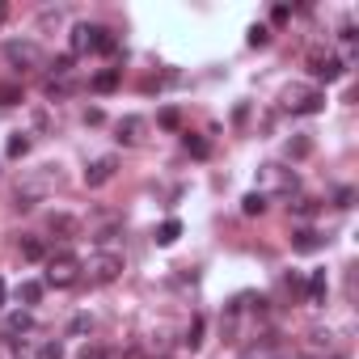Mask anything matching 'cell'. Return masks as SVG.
Returning <instances> with one entry per match:
<instances>
[{
	"mask_svg": "<svg viewBox=\"0 0 359 359\" xmlns=\"http://www.w3.org/2000/svg\"><path fill=\"white\" fill-rule=\"evenodd\" d=\"M5 18H9V5H5V0H0V26H5Z\"/></svg>",
	"mask_w": 359,
	"mask_h": 359,
	"instance_id": "cell-38",
	"label": "cell"
},
{
	"mask_svg": "<svg viewBox=\"0 0 359 359\" xmlns=\"http://www.w3.org/2000/svg\"><path fill=\"white\" fill-rule=\"evenodd\" d=\"M351 199H355V191H351V187H342V191H338V208H351Z\"/></svg>",
	"mask_w": 359,
	"mask_h": 359,
	"instance_id": "cell-36",
	"label": "cell"
},
{
	"mask_svg": "<svg viewBox=\"0 0 359 359\" xmlns=\"http://www.w3.org/2000/svg\"><path fill=\"white\" fill-rule=\"evenodd\" d=\"M118 144H127V148H135V144H144V131H148V123L140 118V114H127V118H118Z\"/></svg>",
	"mask_w": 359,
	"mask_h": 359,
	"instance_id": "cell-10",
	"label": "cell"
},
{
	"mask_svg": "<svg viewBox=\"0 0 359 359\" xmlns=\"http://www.w3.org/2000/svg\"><path fill=\"white\" fill-rule=\"evenodd\" d=\"M296 187H300L296 169H283V165H262V169H258V195H262V199H266V195H283V199H292Z\"/></svg>",
	"mask_w": 359,
	"mask_h": 359,
	"instance_id": "cell-4",
	"label": "cell"
},
{
	"mask_svg": "<svg viewBox=\"0 0 359 359\" xmlns=\"http://www.w3.org/2000/svg\"><path fill=\"white\" fill-rule=\"evenodd\" d=\"M271 43V30L266 26H250V47H266Z\"/></svg>",
	"mask_w": 359,
	"mask_h": 359,
	"instance_id": "cell-29",
	"label": "cell"
},
{
	"mask_svg": "<svg viewBox=\"0 0 359 359\" xmlns=\"http://www.w3.org/2000/svg\"><path fill=\"white\" fill-rule=\"evenodd\" d=\"M76 359H106V351H102V346H81Z\"/></svg>",
	"mask_w": 359,
	"mask_h": 359,
	"instance_id": "cell-34",
	"label": "cell"
},
{
	"mask_svg": "<svg viewBox=\"0 0 359 359\" xmlns=\"http://www.w3.org/2000/svg\"><path fill=\"white\" fill-rule=\"evenodd\" d=\"M55 187H60V169H55V165H39L34 173H26L22 182H18V191H13V212H34Z\"/></svg>",
	"mask_w": 359,
	"mask_h": 359,
	"instance_id": "cell-1",
	"label": "cell"
},
{
	"mask_svg": "<svg viewBox=\"0 0 359 359\" xmlns=\"http://www.w3.org/2000/svg\"><path fill=\"white\" fill-rule=\"evenodd\" d=\"M18 300H22V304H39V300H43V283H34V279L22 283V287H18Z\"/></svg>",
	"mask_w": 359,
	"mask_h": 359,
	"instance_id": "cell-24",
	"label": "cell"
},
{
	"mask_svg": "<svg viewBox=\"0 0 359 359\" xmlns=\"http://www.w3.org/2000/svg\"><path fill=\"white\" fill-rule=\"evenodd\" d=\"M30 330H34V317L18 309V313H9V321H5V342H18V338L30 334Z\"/></svg>",
	"mask_w": 359,
	"mask_h": 359,
	"instance_id": "cell-12",
	"label": "cell"
},
{
	"mask_svg": "<svg viewBox=\"0 0 359 359\" xmlns=\"http://www.w3.org/2000/svg\"><path fill=\"white\" fill-rule=\"evenodd\" d=\"M245 359H279V338L275 334H262L254 346H245Z\"/></svg>",
	"mask_w": 359,
	"mask_h": 359,
	"instance_id": "cell-14",
	"label": "cell"
},
{
	"mask_svg": "<svg viewBox=\"0 0 359 359\" xmlns=\"http://www.w3.org/2000/svg\"><path fill=\"white\" fill-rule=\"evenodd\" d=\"M114 237H123V216H110V220L89 229V241H97V245H110Z\"/></svg>",
	"mask_w": 359,
	"mask_h": 359,
	"instance_id": "cell-11",
	"label": "cell"
},
{
	"mask_svg": "<svg viewBox=\"0 0 359 359\" xmlns=\"http://www.w3.org/2000/svg\"><path fill=\"white\" fill-rule=\"evenodd\" d=\"M0 55H5V64H9L13 72H34V68H43V47H39L34 39H9L5 47H0Z\"/></svg>",
	"mask_w": 359,
	"mask_h": 359,
	"instance_id": "cell-5",
	"label": "cell"
},
{
	"mask_svg": "<svg viewBox=\"0 0 359 359\" xmlns=\"http://www.w3.org/2000/svg\"><path fill=\"white\" fill-rule=\"evenodd\" d=\"M0 106H22V85H18V81H5V85H0Z\"/></svg>",
	"mask_w": 359,
	"mask_h": 359,
	"instance_id": "cell-21",
	"label": "cell"
},
{
	"mask_svg": "<svg viewBox=\"0 0 359 359\" xmlns=\"http://www.w3.org/2000/svg\"><path fill=\"white\" fill-rule=\"evenodd\" d=\"M325 292H330V279H325V271H313V275H309V283H304V296H309V304H325Z\"/></svg>",
	"mask_w": 359,
	"mask_h": 359,
	"instance_id": "cell-16",
	"label": "cell"
},
{
	"mask_svg": "<svg viewBox=\"0 0 359 359\" xmlns=\"http://www.w3.org/2000/svg\"><path fill=\"white\" fill-rule=\"evenodd\" d=\"M89 330H93V317H89V313H76V317H72V325H68V334H72V338H76V334H89Z\"/></svg>",
	"mask_w": 359,
	"mask_h": 359,
	"instance_id": "cell-28",
	"label": "cell"
},
{
	"mask_svg": "<svg viewBox=\"0 0 359 359\" xmlns=\"http://www.w3.org/2000/svg\"><path fill=\"white\" fill-rule=\"evenodd\" d=\"M47 229H51L55 237H64V241H72V237L81 233V220H76V216H64V212H60V216H51V220H47Z\"/></svg>",
	"mask_w": 359,
	"mask_h": 359,
	"instance_id": "cell-15",
	"label": "cell"
},
{
	"mask_svg": "<svg viewBox=\"0 0 359 359\" xmlns=\"http://www.w3.org/2000/svg\"><path fill=\"white\" fill-rule=\"evenodd\" d=\"M76 279H81V258H76V254L60 250V254H51V258H47L43 287H55V292H64V287H72Z\"/></svg>",
	"mask_w": 359,
	"mask_h": 359,
	"instance_id": "cell-3",
	"label": "cell"
},
{
	"mask_svg": "<svg viewBox=\"0 0 359 359\" xmlns=\"http://www.w3.org/2000/svg\"><path fill=\"white\" fill-rule=\"evenodd\" d=\"M114 173H118V156H114V152H106V156H97V161H89V165H85V187H89V191H97V187H106V182H110Z\"/></svg>",
	"mask_w": 359,
	"mask_h": 359,
	"instance_id": "cell-9",
	"label": "cell"
},
{
	"mask_svg": "<svg viewBox=\"0 0 359 359\" xmlns=\"http://www.w3.org/2000/svg\"><path fill=\"white\" fill-rule=\"evenodd\" d=\"M34 359H64V342H60V338H51V342H43V346L34 351Z\"/></svg>",
	"mask_w": 359,
	"mask_h": 359,
	"instance_id": "cell-26",
	"label": "cell"
},
{
	"mask_svg": "<svg viewBox=\"0 0 359 359\" xmlns=\"http://www.w3.org/2000/svg\"><path fill=\"white\" fill-rule=\"evenodd\" d=\"M309 342H313V346H330V330H313Z\"/></svg>",
	"mask_w": 359,
	"mask_h": 359,
	"instance_id": "cell-33",
	"label": "cell"
},
{
	"mask_svg": "<svg viewBox=\"0 0 359 359\" xmlns=\"http://www.w3.org/2000/svg\"><path fill=\"white\" fill-rule=\"evenodd\" d=\"M85 51H106V55H114V51H118V39H114L106 26L81 22V26H72V55H85Z\"/></svg>",
	"mask_w": 359,
	"mask_h": 359,
	"instance_id": "cell-2",
	"label": "cell"
},
{
	"mask_svg": "<svg viewBox=\"0 0 359 359\" xmlns=\"http://www.w3.org/2000/svg\"><path fill=\"white\" fill-rule=\"evenodd\" d=\"M309 152H313V140H304V135L287 140V156H309Z\"/></svg>",
	"mask_w": 359,
	"mask_h": 359,
	"instance_id": "cell-27",
	"label": "cell"
},
{
	"mask_svg": "<svg viewBox=\"0 0 359 359\" xmlns=\"http://www.w3.org/2000/svg\"><path fill=\"white\" fill-rule=\"evenodd\" d=\"M18 250H22V258H26V262H47V245H43L39 237H22V241H18Z\"/></svg>",
	"mask_w": 359,
	"mask_h": 359,
	"instance_id": "cell-18",
	"label": "cell"
},
{
	"mask_svg": "<svg viewBox=\"0 0 359 359\" xmlns=\"http://www.w3.org/2000/svg\"><path fill=\"white\" fill-rule=\"evenodd\" d=\"M81 275H89V283L106 287V283H114V279L123 275V258H118L114 250H97L89 262H81Z\"/></svg>",
	"mask_w": 359,
	"mask_h": 359,
	"instance_id": "cell-6",
	"label": "cell"
},
{
	"mask_svg": "<svg viewBox=\"0 0 359 359\" xmlns=\"http://www.w3.org/2000/svg\"><path fill=\"white\" fill-rule=\"evenodd\" d=\"M123 359H144V355H140V346H131V351H123Z\"/></svg>",
	"mask_w": 359,
	"mask_h": 359,
	"instance_id": "cell-37",
	"label": "cell"
},
{
	"mask_svg": "<svg viewBox=\"0 0 359 359\" xmlns=\"http://www.w3.org/2000/svg\"><path fill=\"white\" fill-rule=\"evenodd\" d=\"M177 237H182V220H165V224L156 229V245H173Z\"/></svg>",
	"mask_w": 359,
	"mask_h": 359,
	"instance_id": "cell-20",
	"label": "cell"
},
{
	"mask_svg": "<svg viewBox=\"0 0 359 359\" xmlns=\"http://www.w3.org/2000/svg\"><path fill=\"white\" fill-rule=\"evenodd\" d=\"M325 245V237L317 233V229H300V233H292V250L296 254H313V250H321Z\"/></svg>",
	"mask_w": 359,
	"mask_h": 359,
	"instance_id": "cell-13",
	"label": "cell"
},
{
	"mask_svg": "<svg viewBox=\"0 0 359 359\" xmlns=\"http://www.w3.org/2000/svg\"><path fill=\"white\" fill-rule=\"evenodd\" d=\"M271 18L283 26V22H292V9H287V5H275V13H271Z\"/></svg>",
	"mask_w": 359,
	"mask_h": 359,
	"instance_id": "cell-35",
	"label": "cell"
},
{
	"mask_svg": "<svg viewBox=\"0 0 359 359\" xmlns=\"http://www.w3.org/2000/svg\"><path fill=\"white\" fill-rule=\"evenodd\" d=\"M283 106H287L292 114H321V110H325V93H321L317 85H292V89L283 93Z\"/></svg>",
	"mask_w": 359,
	"mask_h": 359,
	"instance_id": "cell-7",
	"label": "cell"
},
{
	"mask_svg": "<svg viewBox=\"0 0 359 359\" xmlns=\"http://www.w3.org/2000/svg\"><path fill=\"white\" fill-rule=\"evenodd\" d=\"M241 212H245V216H262V212H266V199H262L258 191H250V195L241 199Z\"/></svg>",
	"mask_w": 359,
	"mask_h": 359,
	"instance_id": "cell-23",
	"label": "cell"
},
{
	"mask_svg": "<svg viewBox=\"0 0 359 359\" xmlns=\"http://www.w3.org/2000/svg\"><path fill=\"white\" fill-rule=\"evenodd\" d=\"M292 208V216H300V220H313L317 216V199H296V203H287Z\"/></svg>",
	"mask_w": 359,
	"mask_h": 359,
	"instance_id": "cell-25",
	"label": "cell"
},
{
	"mask_svg": "<svg viewBox=\"0 0 359 359\" xmlns=\"http://www.w3.org/2000/svg\"><path fill=\"white\" fill-rule=\"evenodd\" d=\"M182 346H187V351H199V346H203V317H195V321L187 325V334H182Z\"/></svg>",
	"mask_w": 359,
	"mask_h": 359,
	"instance_id": "cell-19",
	"label": "cell"
},
{
	"mask_svg": "<svg viewBox=\"0 0 359 359\" xmlns=\"http://www.w3.org/2000/svg\"><path fill=\"white\" fill-rule=\"evenodd\" d=\"M187 148H191L195 156H208V140H199V135H187Z\"/></svg>",
	"mask_w": 359,
	"mask_h": 359,
	"instance_id": "cell-32",
	"label": "cell"
},
{
	"mask_svg": "<svg viewBox=\"0 0 359 359\" xmlns=\"http://www.w3.org/2000/svg\"><path fill=\"white\" fill-rule=\"evenodd\" d=\"M51 72H55V76L64 81V76L72 72V55H55V60H51Z\"/></svg>",
	"mask_w": 359,
	"mask_h": 359,
	"instance_id": "cell-30",
	"label": "cell"
},
{
	"mask_svg": "<svg viewBox=\"0 0 359 359\" xmlns=\"http://www.w3.org/2000/svg\"><path fill=\"white\" fill-rule=\"evenodd\" d=\"M5 152H9V156H26V152H30V135H26V131H18V135H9V144H5Z\"/></svg>",
	"mask_w": 359,
	"mask_h": 359,
	"instance_id": "cell-22",
	"label": "cell"
},
{
	"mask_svg": "<svg viewBox=\"0 0 359 359\" xmlns=\"http://www.w3.org/2000/svg\"><path fill=\"white\" fill-rule=\"evenodd\" d=\"M118 81H123V72H118V68H102V72L89 81V89H93V93H114V89H118Z\"/></svg>",
	"mask_w": 359,
	"mask_h": 359,
	"instance_id": "cell-17",
	"label": "cell"
},
{
	"mask_svg": "<svg viewBox=\"0 0 359 359\" xmlns=\"http://www.w3.org/2000/svg\"><path fill=\"white\" fill-rule=\"evenodd\" d=\"M161 127H169V131H177V127H182V114H177L173 106H169V110H161Z\"/></svg>",
	"mask_w": 359,
	"mask_h": 359,
	"instance_id": "cell-31",
	"label": "cell"
},
{
	"mask_svg": "<svg viewBox=\"0 0 359 359\" xmlns=\"http://www.w3.org/2000/svg\"><path fill=\"white\" fill-rule=\"evenodd\" d=\"M0 304H5V279H0Z\"/></svg>",
	"mask_w": 359,
	"mask_h": 359,
	"instance_id": "cell-39",
	"label": "cell"
},
{
	"mask_svg": "<svg viewBox=\"0 0 359 359\" xmlns=\"http://www.w3.org/2000/svg\"><path fill=\"white\" fill-rule=\"evenodd\" d=\"M309 76H313V81L334 85V81H342V76H346V64H342L334 51H309Z\"/></svg>",
	"mask_w": 359,
	"mask_h": 359,
	"instance_id": "cell-8",
	"label": "cell"
}]
</instances>
